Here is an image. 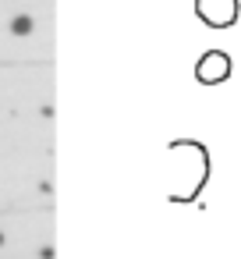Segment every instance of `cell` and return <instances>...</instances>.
I'll use <instances>...</instances> for the list:
<instances>
[{
    "mask_svg": "<svg viewBox=\"0 0 241 259\" xmlns=\"http://www.w3.org/2000/svg\"><path fill=\"white\" fill-rule=\"evenodd\" d=\"M195 15L209 29H230L241 15V0H195Z\"/></svg>",
    "mask_w": 241,
    "mask_h": 259,
    "instance_id": "cell-1",
    "label": "cell"
},
{
    "mask_svg": "<svg viewBox=\"0 0 241 259\" xmlns=\"http://www.w3.org/2000/svg\"><path fill=\"white\" fill-rule=\"evenodd\" d=\"M230 71H234V64H230V57L223 50H206L199 57V64H195V78L202 85H220V82L230 78Z\"/></svg>",
    "mask_w": 241,
    "mask_h": 259,
    "instance_id": "cell-2",
    "label": "cell"
},
{
    "mask_svg": "<svg viewBox=\"0 0 241 259\" xmlns=\"http://www.w3.org/2000/svg\"><path fill=\"white\" fill-rule=\"evenodd\" d=\"M11 32H15V36H29V32H32V18H29V15H18V18L11 22Z\"/></svg>",
    "mask_w": 241,
    "mask_h": 259,
    "instance_id": "cell-3",
    "label": "cell"
},
{
    "mask_svg": "<svg viewBox=\"0 0 241 259\" xmlns=\"http://www.w3.org/2000/svg\"><path fill=\"white\" fill-rule=\"evenodd\" d=\"M0 245H4V234H0Z\"/></svg>",
    "mask_w": 241,
    "mask_h": 259,
    "instance_id": "cell-4",
    "label": "cell"
}]
</instances>
